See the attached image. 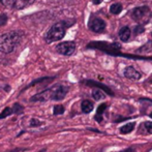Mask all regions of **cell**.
Segmentation results:
<instances>
[{"mask_svg":"<svg viewBox=\"0 0 152 152\" xmlns=\"http://www.w3.org/2000/svg\"><path fill=\"white\" fill-rule=\"evenodd\" d=\"M22 39V35L18 31H10L0 35V52L10 54L16 49Z\"/></svg>","mask_w":152,"mask_h":152,"instance_id":"cell-1","label":"cell"},{"mask_svg":"<svg viewBox=\"0 0 152 152\" xmlns=\"http://www.w3.org/2000/svg\"><path fill=\"white\" fill-rule=\"evenodd\" d=\"M64 35H65V25L63 22H59L51 27L50 30L47 32L45 39L48 44H51V42H58V40L62 39Z\"/></svg>","mask_w":152,"mask_h":152,"instance_id":"cell-2","label":"cell"},{"mask_svg":"<svg viewBox=\"0 0 152 152\" xmlns=\"http://www.w3.org/2000/svg\"><path fill=\"white\" fill-rule=\"evenodd\" d=\"M151 16V12L148 6H140L134 8L132 12V18L140 23H147Z\"/></svg>","mask_w":152,"mask_h":152,"instance_id":"cell-3","label":"cell"},{"mask_svg":"<svg viewBox=\"0 0 152 152\" xmlns=\"http://www.w3.org/2000/svg\"><path fill=\"white\" fill-rule=\"evenodd\" d=\"M51 91V99L52 100H62L68 92V87L62 84L54 85L50 88Z\"/></svg>","mask_w":152,"mask_h":152,"instance_id":"cell-4","label":"cell"},{"mask_svg":"<svg viewBox=\"0 0 152 152\" xmlns=\"http://www.w3.org/2000/svg\"><path fill=\"white\" fill-rule=\"evenodd\" d=\"M56 51L64 56H70L76 51V44L74 42H60L56 46Z\"/></svg>","mask_w":152,"mask_h":152,"instance_id":"cell-5","label":"cell"},{"mask_svg":"<svg viewBox=\"0 0 152 152\" xmlns=\"http://www.w3.org/2000/svg\"><path fill=\"white\" fill-rule=\"evenodd\" d=\"M89 27L93 32H96V33H99V32H102L106 28V23H104V20L99 18H94L92 19L89 23Z\"/></svg>","mask_w":152,"mask_h":152,"instance_id":"cell-6","label":"cell"},{"mask_svg":"<svg viewBox=\"0 0 152 152\" xmlns=\"http://www.w3.org/2000/svg\"><path fill=\"white\" fill-rule=\"evenodd\" d=\"M124 76L130 80H140L141 78V74L132 66H127L124 69Z\"/></svg>","mask_w":152,"mask_h":152,"instance_id":"cell-7","label":"cell"},{"mask_svg":"<svg viewBox=\"0 0 152 152\" xmlns=\"http://www.w3.org/2000/svg\"><path fill=\"white\" fill-rule=\"evenodd\" d=\"M34 1L35 0H12V7L14 10H23V8L34 3Z\"/></svg>","mask_w":152,"mask_h":152,"instance_id":"cell-8","label":"cell"},{"mask_svg":"<svg viewBox=\"0 0 152 152\" xmlns=\"http://www.w3.org/2000/svg\"><path fill=\"white\" fill-rule=\"evenodd\" d=\"M119 37H120V39L122 40V42H127L130 37L129 27H127V26L122 27V28L120 29V31H119Z\"/></svg>","mask_w":152,"mask_h":152,"instance_id":"cell-9","label":"cell"},{"mask_svg":"<svg viewBox=\"0 0 152 152\" xmlns=\"http://www.w3.org/2000/svg\"><path fill=\"white\" fill-rule=\"evenodd\" d=\"M93 104L90 102V100L88 99H85L82 102V104H81V109H82L83 113H85V114H88V113H90L92 110H93Z\"/></svg>","mask_w":152,"mask_h":152,"instance_id":"cell-10","label":"cell"},{"mask_svg":"<svg viewBox=\"0 0 152 152\" xmlns=\"http://www.w3.org/2000/svg\"><path fill=\"white\" fill-rule=\"evenodd\" d=\"M107 108H108V104H102L97 108L96 115H95V120L97 122H99V123L102 121V114L104 113V110H106Z\"/></svg>","mask_w":152,"mask_h":152,"instance_id":"cell-11","label":"cell"},{"mask_svg":"<svg viewBox=\"0 0 152 152\" xmlns=\"http://www.w3.org/2000/svg\"><path fill=\"white\" fill-rule=\"evenodd\" d=\"M134 122H130V123H127L125 124V125L121 126L120 128H119V132H120V134H129V132H132V130L134 129Z\"/></svg>","mask_w":152,"mask_h":152,"instance_id":"cell-12","label":"cell"},{"mask_svg":"<svg viewBox=\"0 0 152 152\" xmlns=\"http://www.w3.org/2000/svg\"><path fill=\"white\" fill-rule=\"evenodd\" d=\"M122 10V5L120 3H114L110 6V12L113 15H118L120 14Z\"/></svg>","mask_w":152,"mask_h":152,"instance_id":"cell-13","label":"cell"},{"mask_svg":"<svg viewBox=\"0 0 152 152\" xmlns=\"http://www.w3.org/2000/svg\"><path fill=\"white\" fill-rule=\"evenodd\" d=\"M92 96H93V98L95 100H100L106 97V94L102 90H99V89H94V90L92 91Z\"/></svg>","mask_w":152,"mask_h":152,"instance_id":"cell-14","label":"cell"},{"mask_svg":"<svg viewBox=\"0 0 152 152\" xmlns=\"http://www.w3.org/2000/svg\"><path fill=\"white\" fill-rule=\"evenodd\" d=\"M12 114L21 115V114H23V112H24V107L21 106L20 104H18V102L14 104V106H12Z\"/></svg>","mask_w":152,"mask_h":152,"instance_id":"cell-15","label":"cell"},{"mask_svg":"<svg viewBox=\"0 0 152 152\" xmlns=\"http://www.w3.org/2000/svg\"><path fill=\"white\" fill-rule=\"evenodd\" d=\"M12 109L10 108V107H6V108L1 112V114H0V119L6 118V117H8L10 115H12Z\"/></svg>","mask_w":152,"mask_h":152,"instance_id":"cell-16","label":"cell"},{"mask_svg":"<svg viewBox=\"0 0 152 152\" xmlns=\"http://www.w3.org/2000/svg\"><path fill=\"white\" fill-rule=\"evenodd\" d=\"M64 111H65V109H64V107L62 106V104H57V106H55L54 109H53V114L62 115L64 113Z\"/></svg>","mask_w":152,"mask_h":152,"instance_id":"cell-17","label":"cell"},{"mask_svg":"<svg viewBox=\"0 0 152 152\" xmlns=\"http://www.w3.org/2000/svg\"><path fill=\"white\" fill-rule=\"evenodd\" d=\"M29 124H30L31 127H38V126L42 125V124H44V122L38 120V119H36V118H32Z\"/></svg>","mask_w":152,"mask_h":152,"instance_id":"cell-18","label":"cell"},{"mask_svg":"<svg viewBox=\"0 0 152 152\" xmlns=\"http://www.w3.org/2000/svg\"><path fill=\"white\" fill-rule=\"evenodd\" d=\"M48 79H50V78H42V79H37V80H35V81H33V82H31L30 84L28 85V86H26L24 88V90L25 89H28L29 87H32V86H34V85H36V84H38V83H42V82H44L45 80H48Z\"/></svg>","mask_w":152,"mask_h":152,"instance_id":"cell-19","label":"cell"},{"mask_svg":"<svg viewBox=\"0 0 152 152\" xmlns=\"http://www.w3.org/2000/svg\"><path fill=\"white\" fill-rule=\"evenodd\" d=\"M7 23V15L1 14L0 15V26H4Z\"/></svg>","mask_w":152,"mask_h":152,"instance_id":"cell-20","label":"cell"},{"mask_svg":"<svg viewBox=\"0 0 152 152\" xmlns=\"http://www.w3.org/2000/svg\"><path fill=\"white\" fill-rule=\"evenodd\" d=\"M144 126H145V129L148 134H152V122L151 121H147L144 123Z\"/></svg>","mask_w":152,"mask_h":152,"instance_id":"cell-21","label":"cell"},{"mask_svg":"<svg viewBox=\"0 0 152 152\" xmlns=\"http://www.w3.org/2000/svg\"><path fill=\"white\" fill-rule=\"evenodd\" d=\"M0 2H1L4 6H12V0H0Z\"/></svg>","mask_w":152,"mask_h":152,"instance_id":"cell-22","label":"cell"},{"mask_svg":"<svg viewBox=\"0 0 152 152\" xmlns=\"http://www.w3.org/2000/svg\"><path fill=\"white\" fill-rule=\"evenodd\" d=\"M120 152H136V150H134V148H127V149H125V150H122Z\"/></svg>","mask_w":152,"mask_h":152,"instance_id":"cell-23","label":"cell"},{"mask_svg":"<svg viewBox=\"0 0 152 152\" xmlns=\"http://www.w3.org/2000/svg\"><path fill=\"white\" fill-rule=\"evenodd\" d=\"M94 4H100L102 2V0H93Z\"/></svg>","mask_w":152,"mask_h":152,"instance_id":"cell-24","label":"cell"},{"mask_svg":"<svg viewBox=\"0 0 152 152\" xmlns=\"http://www.w3.org/2000/svg\"><path fill=\"white\" fill-rule=\"evenodd\" d=\"M39 152H46V149H42V150H40Z\"/></svg>","mask_w":152,"mask_h":152,"instance_id":"cell-25","label":"cell"},{"mask_svg":"<svg viewBox=\"0 0 152 152\" xmlns=\"http://www.w3.org/2000/svg\"><path fill=\"white\" fill-rule=\"evenodd\" d=\"M150 117H151V118H152V113H150Z\"/></svg>","mask_w":152,"mask_h":152,"instance_id":"cell-26","label":"cell"}]
</instances>
